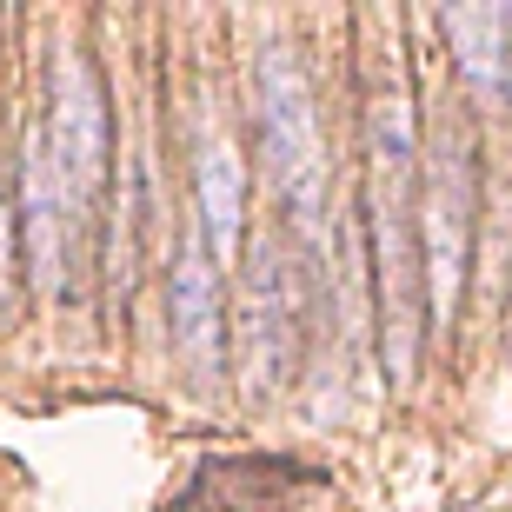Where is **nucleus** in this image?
Returning <instances> with one entry per match:
<instances>
[{
    "mask_svg": "<svg viewBox=\"0 0 512 512\" xmlns=\"http://www.w3.org/2000/svg\"><path fill=\"white\" fill-rule=\"evenodd\" d=\"M366 160H373V247H380V326H386V373L393 386L413 380L419 353V300L426 280L413 273V233H419V127L406 67L386 60L366 107Z\"/></svg>",
    "mask_w": 512,
    "mask_h": 512,
    "instance_id": "obj_1",
    "label": "nucleus"
},
{
    "mask_svg": "<svg viewBox=\"0 0 512 512\" xmlns=\"http://www.w3.org/2000/svg\"><path fill=\"white\" fill-rule=\"evenodd\" d=\"M253 87H260V153H266L273 200H280L293 240L313 260H326V133L293 47H280V40L260 47Z\"/></svg>",
    "mask_w": 512,
    "mask_h": 512,
    "instance_id": "obj_2",
    "label": "nucleus"
},
{
    "mask_svg": "<svg viewBox=\"0 0 512 512\" xmlns=\"http://www.w3.org/2000/svg\"><path fill=\"white\" fill-rule=\"evenodd\" d=\"M419 260H426V306L446 326L459 313L473 260V140L459 120H439L419 160Z\"/></svg>",
    "mask_w": 512,
    "mask_h": 512,
    "instance_id": "obj_3",
    "label": "nucleus"
},
{
    "mask_svg": "<svg viewBox=\"0 0 512 512\" xmlns=\"http://www.w3.org/2000/svg\"><path fill=\"white\" fill-rule=\"evenodd\" d=\"M293 346H300V286H293L286 240L266 233L253 240L247 286H240V373L253 399H273L293 380Z\"/></svg>",
    "mask_w": 512,
    "mask_h": 512,
    "instance_id": "obj_4",
    "label": "nucleus"
},
{
    "mask_svg": "<svg viewBox=\"0 0 512 512\" xmlns=\"http://www.w3.org/2000/svg\"><path fill=\"white\" fill-rule=\"evenodd\" d=\"M47 160H54L60 187L74 193V207H94V193L107 187V100H100V80L87 67L80 47H60L54 54V107H47Z\"/></svg>",
    "mask_w": 512,
    "mask_h": 512,
    "instance_id": "obj_5",
    "label": "nucleus"
},
{
    "mask_svg": "<svg viewBox=\"0 0 512 512\" xmlns=\"http://www.w3.org/2000/svg\"><path fill=\"white\" fill-rule=\"evenodd\" d=\"M173 340L193 360V373H220V260L207 253L200 220H187L180 253H173Z\"/></svg>",
    "mask_w": 512,
    "mask_h": 512,
    "instance_id": "obj_6",
    "label": "nucleus"
},
{
    "mask_svg": "<svg viewBox=\"0 0 512 512\" xmlns=\"http://www.w3.org/2000/svg\"><path fill=\"white\" fill-rule=\"evenodd\" d=\"M193 220L207 233V253L220 266L240 253V220H247V160L220 127H200L193 140Z\"/></svg>",
    "mask_w": 512,
    "mask_h": 512,
    "instance_id": "obj_7",
    "label": "nucleus"
},
{
    "mask_svg": "<svg viewBox=\"0 0 512 512\" xmlns=\"http://www.w3.org/2000/svg\"><path fill=\"white\" fill-rule=\"evenodd\" d=\"M74 193L60 187L54 160H47V140H27V173H20V233H27V266H34V286L54 293L60 266H67V227H74Z\"/></svg>",
    "mask_w": 512,
    "mask_h": 512,
    "instance_id": "obj_8",
    "label": "nucleus"
},
{
    "mask_svg": "<svg viewBox=\"0 0 512 512\" xmlns=\"http://www.w3.org/2000/svg\"><path fill=\"white\" fill-rule=\"evenodd\" d=\"M506 14L512 7H446L439 14V34L453 40V60H459V74H466V87L479 100H499V107H506V87H512Z\"/></svg>",
    "mask_w": 512,
    "mask_h": 512,
    "instance_id": "obj_9",
    "label": "nucleus"
},
{
    "mask_svg": "<svg viewBox=\"0 0 512 512\" xmlns=\"http://www.w3.org/2000/svg\"><path fill=\"white\" fill-rule=\"evenodd\" d=\"M0 266H7V207H0Z\"/></svg>",
    "mask_w": 512,
    "mask_h": 512,
    "instance_id": "obj_10",
    "label": "nucleus"
},
{
    "mask_svg": "<svg viewBox=\"0 0 512 512\" xmlns=\"http://www.w3.org/2000/svg\"><path fill=\"white\" fill-rule=\"evenodd\" d=\"M506 40H512V14H506ZM506 107H512V87H506Z\"/></svg>",
    "mask_w": 512,
    "mask_h": 512,
    "instance_id": "obj_11",
    "label": "nucleus"
}]
</instances>
